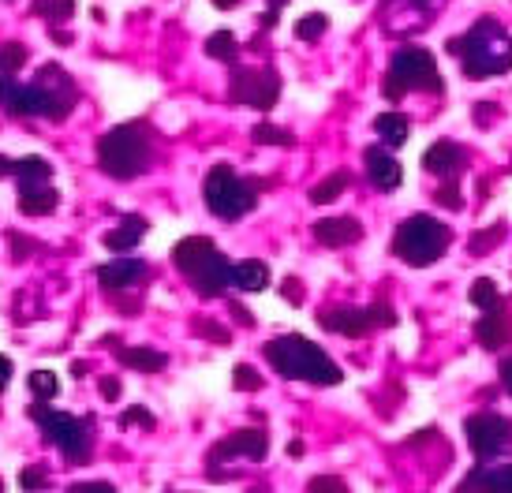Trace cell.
<instances>
[{
    "instance_id": "6da1fadb",
    "label": "cell",
    "mask_w": 512,
    "mask_h": 493,
    "mask_svg": "<svg viewBox=\"0 0 512 493\" xmlns=\"http://www.w3.org/2000/svg\"><path fill=\"white\" fill-rule=\"evenodd\" d=\"M79 101V86L60 64H45L34 83H15L12 75H0V109L12 116H45L64 120Z\"/></svg>"
},
{
    "instance_id": "7a4b0ae2",
    "label": "cell",
    "mask_w": 512,
    "mask_h": 493,
    "mask_svg": "<svg viewBox=\"0 0 512 493\" xmlns=\"http://www.w3.org/2000/svg\"><path fill=\"white\" fill-rule=\"evenodd\" d=\"M449 53L460 57L468 79H494V75L512 71V34L498 19L486 15L479 23H471L468 34L449 42Z\"/></svg>"
},
{
    "instance_id": "3957f363",
    "label": "cell",
    "mask_w": 512,
    "mask_h": 493,
    "mask_svg": "<svg viewBox=\"0 0 512 493\" xmlns=\"http://www.w3.org/2000/svg\"><path fill=\"white\" fill-rule=\"evenodd\" d=\"M262 355L281 378L288 381H311V385H341V367L329 359V352H322L314 340L307 337H273L270 344H262Z\"/></svg>"
},
{
    "instance_id": "277c9868",
    "label": "cell",
    "mask_w": 512,
    "mask_h": 493,
    "mask_svg": "<svg viewBox=\"0 0 512 493\" xmlns=\"http://www.w3.org/2000/svg\"><path fill=\"white\" fill-rule=\"evenodd\" d=\"M172 266L184 273V281L191 284V292L202 299H217L225 296L228 288V273H232V262L217 251L214 240L206 236H187L172 247Z\"/></svg>"
},
{
    "instance_id": "5b68a950",
    "label": "cell",
    "mask_w": 512,
    "mask_h": 493,
    "mask_svg": "<svg viewBox=\"0 0 512 493\" xmlns=\"http://www.w3.org/2000/svg\"><path fill=\"white\" fill-rule=\"evenodd\" d=\"M154 161V142L143 124H124L105 131L98 139V165L113 180H135Z\"/></svg>"
},
{
    "instance_id": "8992f818",
    "label": "cell",
    "mask_w": 512,
    "mask_h": 493,
    "mask_svg": "<svg viewBox=\"0 0 512 493\" xmlns=\"http://www.w3.org/2000/svg\"><path fill=\"white\" fill-rule=\"evenodd\" d=\"M453 243V228L441 225L438 217H427V213H415L404 225L397 228L393 236V254H397L404 266H434L441 254L449 251Z\"/></svg>"
},
{
    "instance_id": "52a82bcc",
    "label": "cell",
    "mask_w": 512,
    "mask_h": 493,
    "mask_svg": "<svg viewBox=\"0 0 512 493\" xmlns=\"http://www.w3.org/2000/svg\"><path fill=\"white\" fill-rule=\"evenodd\" d=\"M27 415L42 426V434L60 445L68 456V464H86L90 460V445H94V415H72V411H57L49 404H30Z\"/></svg>"
},
{
    "instance_id": "ba28073f",
    "label": "cell",
    "mask_w": 512,
    "mask_h": 493,
    "mask_svg": "<svg viewBox=\"0 0 512 493\" xmlns=\"http://www.w3.org/2000/svg\"><path fill=\"white\" fill-rule=\"evenodd\" d=\"M202 202L221 221H240L258 206V187L243 180L232 165H214L202 180Z\"/></svg>"
},
{
    "instance_id": "9c48e42d",
    "label": "cell",
    "mask_w": 512,
    "mask_h": 493,
    "mask_svg": "<svg viewBox=\"0 0 512 493\" xmlns=\"http://www.w3.org/2000/svg\"><path fill=\"white\" fill-rule=\"evenodd\" d=\"M408 90H430V94H441L438 64H434V57H430L423 45H404V49H397L393 60H389V75L382 79L385 101H400Z\"/></svg>"
},
{
    "instance_id": "30bf717a",
    "label": "cell",
    "mask_w": 512,
    "mask_h": 493,
    "mask_svg": "<svg viewBox=\"0 0 512 493\" xmlns=\"http://www.w3.org/2000/svg\"><path fill=\"white\" fill-rule=\"evenodd\" d=\"M12 176L19 180V210L27 217H45L57 210L60 191L53 187V165L45 157H19Z\"/></svg>"
},
{
    "instance_id": "8fae6325",
    "label": "cell",
    "mask_w": 512,
    "mask_h": 493,
    "mask_svg": "<svg viewBox=\"0 0 512 493\" xmlns=\"http://www.w3.org/2000/svg\"><path fill=\"white\" fill-rule=\"evenodd\" d=\"M464 437L479 464H490L512 452V419L498 411H475L464 419Z\"/></svg>"
},
{
    "instance_id": "7c38bea8",
    "label": "cell",
    "mask_w": 512,
    "mask_h": 493,
    "mask_svg": "<svg viewBox=\"0 0 512 493\" xmlns=\"http://www.w3.org/2000/svg\"><path fill=\"white\" fill-rule=\"evenodd\" d=\"M397 322V314L389 303H370V307H329L318 310V325L329 333H341V337H367L374 329Z\"/></svg>"
},
{
    "instance_id": "4fadbf2b",
    "label": "cell",
    "mask_w": 512,
    "mask_h": 493,
    "mask_svg": "<svg viewBox=\"0 0 512 493\" xmlns=\"http://www.w3.org/2000/svg\"><path fill=\"white\" fill-rule=\"evenodd\" d=\"M228 98L251 105V109H273L281 98V75L273 68H232Z\"/></svg>"
},
{
    "instance_id": "5bb4252c",
    "label": "cell",
    "mask_w": 512,
    "mask_h": 493,
    "mask_svg": "<svg viewBox=\"0 0 512 493\" xmlns=\"http://www.w3.org/2000/svg\"><path fill=\"white\" fill-rule=\"evenodd\" d=\"M266 452H270V434L258 430V426H247V430H236V434L221 437L217 445H210V452H206V471L214 475L221 464H236V460L262 464Z\"/></svg>"
},
{
    "instance_id": "9a60e30c",
    "label": "cell",
    "mask_w": 512,
    "mask_h": 493,
    "mask_svg": "<svg viewBox=\"0 0 512 493\" xmlns=\"http://www.w3.org/2000/svg\"><path fill=\"white\" fill-rule=\"evenodd\" d=\"M423 169L430 176H441V180H456L460 172L468 169V150L453 139H438L427 146V154H423Z\"/></svg>"
},
{
    "instance_id": "2e32d148",
    "label": "cell",
    "mask_w": 512,
    "mask_h": 493,
    "mask_svg": "<svg viewBox=\"0 0 512 493\" xmlns=\"http://www.w3.org/2000/svg\"><path fill=\"white\" fill-rule=\"evenodd\" d=\"M363 165H367L370 184L378 187L382 195H393L400 187V180H404L400 161L393 157V150H385V146H367V150H363Z\"/></svg>"
},
{
    "instance_id": "e0dca14e",
    "label": "cell",
    "mask_w": 512,
    "mask_h": 493,
    "mask_svg": "<svg viewBox=\"0 0 512 493\" xmlns=\"http://www.w3.org/2000/svg\"><path fill=\"white\" fill-rule=\"evenodd\" d=\"M150 277V266L139 262V258H116V262H105L98 266V284L105 292H124V288H135Z\"/></svg>"
},
{
    "instance_id": "ac0fdd59",
    "label": "cell",
    "mask_w": 512,
    "mask_h": 493,
    "mask_svg": "<svg viewBox=\"0 0 512 493\" xmlns=\"http://www.w3.org/2000/svg\"><path fill=\"white\" fill-rule=\"evenodd\" d=\"M314 240L322 243V247H352V243L363 240V225H359L352 213H341V217H322V221H314Z\"/></svg>"
},
{
    "instance_id": "d6986e66",
    "label": "cell",
    "mask_w": 512,
    "mask_h": 493,
    "mask_svg": "<svg viewBox=\"0 0 512 493\" xmlns=\"http://www.w3.org/2000/svg\"><path fill=\"white\" fill-rule=\"evenodd\" d=\"M475 340L483 344L486 352H501L505 344H512V314L501 299V307L486 310L483 318L475 322Z\"/></svg>"
},
{
    "instance_id": "ffe728a7",
    "label": "cell",
    "mask_w": 512,
    "mask_h": 493,
    "mask_svg": "<svg viewBox=\"0 0 512 493\" xmlns=\"http://www.w3.org/2000/svg\"><path fill=\"white\" fill-rule=\"evenodd\" d=\"M453 493H512V464H501V467L475 464L460 479V486Z\"/></svg>"
},
{
    "instance_id": "44dd1931",
    "label": "cell",
    "mask_w": 512,
    "mask_h": 493,
    "mask_svg": "<svg viewBox=\"0 0 512 493\" xmlns=\"http://www.w3.org/2000/svg\"><path fill=\"white\" fill-rule=\"evenodd\" d=\"M270 266L266 262H258V258H243V262H236L232 266V273H228V284L232 288H240V292H266L270 288Z\"/></svg>"
},
{
    "instance_id": "7402d4cb",
    "label": "cell",
    "mask_w": 512,
    "mask_h": 493,
    "mask_svg": "<svg viewBox=\"0 0 512 493\" xmlns=\"http://www.w3.org/2000/svg\"><path fill=\"white\" fill-rule=\"evenodd\" d=\"M146 217H139V213H128L124 221H120V228H113V232H105V247L113 254H128L139 247V240L146 236Z\"/></svg>"
},
{
    "instance_id": "603a6c76",
    "label": "cell",
    "mask_w": 512,
    "mask_h": 493,
    "mask_svg": "<svg viewBox=\"0 0 512 493\" xmlns=\"http://www.w3.org/2000/svg\"><path fill=\"white\" fill-rule=\"evenodd\" d=\"M116 363L139 370V374H161L169 367V355L157 348H116Z\"/></svg>"
},
{
    "instance_id": "cb8c5ba5",
    "label": "cell",
    "mask_w": 512,
    "mask_h": 493,
    "mask_svg": "<svg viewBox=\"0 0 512 493\" xmlns=\"http://www.w3.org/2000/svg\"><path fill=\"white\" fill-rule=\"evenodd\" d=\"M374 131H378V139H382L385 150H397L408 142V116L400 113H382L374 120Z\"/></svg>"
},
{
    "instance_id": "d4e9b609",
    "label": "cell",
    "mask_w": 512,
    "mask_h": 493,
    "mask_svg": "<svg viewBox=\"0 0 512 493\" xmlns=\"http://www.w3.org/2000/svg\"><path fill=\"white\" fill-rule=\"evenodd\" d=\"M348 184H352V172H329L326 180H318V184L311 187V202L314 206H329V202H337V198L348 191Z\"/></svg>"
},
{
    "instance_id": "484cf974",
    "label": "cell",
    "mask_w": 512,
    "mask_h": 493,
    "mask_svg": "<svg viewBox=\"0 0 512 493\" xmlns=\"http://www.w3.org/2000/svg\"><path fill=\"white\" fill-rule=\"evenodd\" d=\"M27 389H30V396H34L38 404H49V400L60 393V378L53 374V370H30Z\"/></svg>"
},
{
    "instance_id": "4316f807",
    "label": "cell",
    "mask_w": 512,
    "mask_h": 493,
    "mask_svg": "<svg viewBox=\"0 0 512 493\" xmlns=\"http://www.w3.org/2000/svg\"><path fill=\"white\" fill-rule=\"evenodd\" d=\"M468 299H471V307L475 310H494V307H501V296H498V284L490 281V277H479V281L471 284L468 288Z\"/></svg>"
},
{
    "instance_id": "83f0119b",
    "label": "cell",
    "mask_w": 512,
    "mask_h": 493,
    "mask_svg": "<svg viewBox=\"0 0 512 493\" xmlns=\"http://www.w3.org/2000/svg\"><path fill=\"white\" fill-rule=\"evenodd\" d=\"M34 15H42L49 23H68L75 15V0H34Z\"/></svg>"
},
{
    "instance_id": "f1b7e54d",
    "label": "cell",
    "mask_w": 512,
    "mask_h": 493,
    "mask_svg": "<svg viewBox=\"0 0 512 493\" xmlns=\"http://www.w3.org/2000/svg\"><path fill=\"white\" fill-rule=\"evenodd\" d=\"M505 232H509L505 225H494V228H483V232H475V236L468 240V251L475 254V258H479V254H490L501 240H505Z\"/></svg>"
},
{
    "instance_id": "f546056e",
    "label": "cell",
    "mask_w": 512,
    "mask_h": 493,
    "mask_svg": "<svg viewBox=\"0 0 512 493\" xmlns=\"http://www.w3.org/2000/svg\"><path fill=\"white\" fill-rule=\"evenodd\" d=\"M19 68H27V45L23 42L0 45V75H15Z\"/></svg>"
},
{
    "instance_id": "4dcf8cb0",
    "label": "cell",
    "mask_w": 512,
    "mask_h": 493,
    "mask_svg": "<svg viewBox=\"0 0 512 493\" xmlns=\"http://www.w3.org/2000/svg\"><path fill=\"white\" fill-rule=\"evenodd\" d=\"M251 139L258 142V146H292V131H285V127L277 124H255V131H251Z\"/></svg>"
},
{
    "instance_id": "1f68e13d",
    "label": "cell",
    "mask_w": 512,
    "mask_h": 493,
    "mask_svg": "<svg viewBox=\"0 0 512 493\" xmlns=\"http://www.w3.org/2000/svg\"><path fill=\"white\" fill-rule=\"evenodd\" d=\"M329 27V19L322 12H311V15H303L296 23V38H303V42H318L322 34H326Z\"/></svg>"
},
{
    "instance_id": "d6a6232c",
    "label": "cell",
    "mask_w": 512,
    "mask_h": 493,
    "mask_svg": "<svg viewBox=\"0 0 512 493\" xmlns=\"http://www.w3.org/2000/svg\"><path fill=\"white\" fill-rule=\"evenodd\" d=\"M206 53L214 60H236V38L228 30H217V34H210V42H206Z\"/></svg>"
},
{
    "instance_id": "836d02e7",
    "label": "cell",
    "mask_w": 512,
    "mask_h": 493,
    "mask_svg": "<svg viewBox=\"0 0 512 493\" xmlns=\"http://www.w3.org/2000/svg\"><path fill=\"white\" fill-rule=\"evenodd\" d=\"M232 385H236V389H243V393H258L266 381H262V374H258L251 363H240V367L232 370Z\"/></svg>"
},
{
    "instance_id": "e575fe53",
    "label": "cell",
    "mask_w": 512,
    "mask_h": 493,
    "mask_svg": "<svg viewBox=\"0 0 512 493\" xmlns=\"http://www.w3.org/2000/svg\"><path fill=\"white\" fill-rule=\"evenodd\" d=\"M307 493H352V490H348V482L341 475H314L307 482Z\"/></svg>"
},
{
    "instance_id": "d590c367",
    "label": "cell",
    "mask_w": 512,
    "mask_h": 493,
    "mask_svg": "<svg viewBox=\"0 0 512 493\" xmlns=\"http://www.w3.org/2000/svg\"><path fill=\"white\" fill-rule=\"evenodd\" d=\"M195 333H202V340H214V344H221L225 348L228 340H232V333H228L225 325H217V322H206V318H195V325H191Z\"/></svg>"
},
{
    "instance_id": "8d00e7d4",
    "label": "cell",
    "mask_w": 512,
    "mask_h": 493,
    "mask_svg": "<svg viewBox=\"0 0 512 493\" xmlns=\"http://www.w3.org/2000/svg\"><path fill=\"white\" fill-rule=\"evenodd\" d=\"M19 486H23V490H49V475H45V467H23V471H19Z\"/></svg>"
},
{
    "instance_id": "74e56055",
    "label": "cell",
    "mask_w": 512,
    "mask_h": 493,
    "mask_svg": "<svg viewBox=\"0 0 512 493\" xmlns=\"http://www.w3.org/2000/svg\"><path fill=\"white\" fill-rule=\"evenodd\" d=\"M434 202H438V206H449V210H460V206H464V198H460V191H456L453 180L434 191Z\"/></svg>"
},
{
    "instance_id": "f35d334b",
    "label": "cell",
    "mask_w": 512,
    "mask_h": 493,
    "mask_svg": "<svg viewBox=\"0 0 512 493\" xmlns=\"http://www.w3.org/2000/svg\"><path fill=\"white\" fill-rule=\"evenodd\" d=\"M135 423L150 430V426H157V419H154V415H150L146 408H128L124 415H120V426H135Z\"/></svg>"
},
{
    "instance_id": "ab89813d",
    "label": "cell",
    "mask_w": 512,
    "mask_h": 493,
    "mask_svg": "<svg viewBox=\"0 0 512 493\" xmlns=\"http://www.w3.org/2000/svg\"><path fill=\"white\" fill-rule=\"evenodd\" d=\"M98 393L116 404V400H120V393H124V385H120V378H116V374H105V378H98Z\"/></svg>"
},
{
    "instance_id": "60d3db41",
    "label": "cell",
    "mask_w": 512,
    "mask_h": 493,
    "mask_svg": "<svg viewBox=\"0 0 512 493\" xmlns=\"http://www.w3.org/2000/svg\"><path fill=\"white\" fill-rule=\"evenodd\" d=\"M68 493H116V486H113V482H105V479H98V482H72V486H68Z\"/></svg>"
},
{
    "instance_id": "b9f144b4",
    "label": "cell",
    "mask_w": 512,
    "mask_h": 493,
    "mask_svg": "<svg viewBox=\"0 0 512 493\" xmlns=\"http://www.w3.org/2000/svg\"><path fill=\"white\" fill-rule=\"evenodd\" d=\"M498 385L512 396V355H505V359L498 363Z\"/></svg>"
},
{
    "instance_id": "7bdbcfd3",
    "label": "cell",
    "mask_w": 512,
    "mask_h": 493,
    "mask_svg": "<svg viewBox=\"0 0 512 493\" xmlns=\"http://www.w3.org/2000/svg\"><path fill=\"white\" fill-rule=\"evenodd\" d=\"M12 381V359L8 355H0V393H4V385Z\"/></svg>"
},
{
    "instance_id": "ee69618b",
    "label": "cell",
    "mask_w": 512,
    "mask_h": 493,
    "mask_svg": "<svg viewBox=\"0 0 512 493\" xmlns=\"http://www.w3.org/2000/svg\"><path fill=\"white\" fill-rule=\"evenodd\" d=\"M494 113H498L494 105H475V120H479V127L490 124V116H494Z\"/></svg>"
},
{
    "instance_id": "f6af8a7d",
    "label": "cell",
    "mask_w": 512,
    "mask_h": 493,
    "mask_svg": "<svg viewBox=\"0 0 512 493\" xmlns=\"http://www.w3.org/2000/svg\"><path fill=\"white\" fill-rule=\"evenodd\" d=\"M12 243H15V251H12L15 262H19V258H27V247H34V243H27L23 236H15V232H12Z\"/></svg>"
},
{
    "instance_id": "bcb514c9",
    "label": "cell",
    "mask_w": 512,
    "mask_h": 493,
    "mask_svg": "<svg viewBox=\"0 0 512 493\" xmlns=\"http://www.w3.org/2000/svg\"><path fill=\"white\" fill-rule=\"evenodd\" d=\"M281 292H285V299H303V284H296V281H285V288H281Z\"/></svg>"
},
{
    "instance_id": "7dc6e473",
    "label": "cell",
    "mask_w": 512,
    "mask_h": 493,
    "mask_svg": "<svg viewBox=\"0 0 512 493\" xmlns=\"http://www.w3.org/2000/svg\"><path fill=\"white\" fill-rule=\"evenodd\" d=\"M232 318H236L240 325H255V318H251V314H247L243 307H232Z\"/></svg>"
},
{
    "instance_id": "c3c4849f",
    "label": "cell",
    "mask_w": 512,
    "mask_h": 493,
    "mask_svg": "<svg viewBox=\"0 0 512 493\" xmlns=\"http://www.w3.org/2000/svg\"><path fill=\"white\" fill-rule=\"evenodd\" d=\"M12 172H15V161L0 154V180H4V176H12Z\"/></svg>"
},
{
    "instance_id": "681fc988",
    "label": "cell",
    "mask_w": 512,
    "mask_h": 493,
    "mask_svg": "<svg viewBox=\"0 0 512 493\" xmlns=\"http://www.w3.org/2000/svg\"><path fill=\"white\" fill-rule=\"evenodd\" d=\"M303 452H307V445H303V441H288V456H292V460H299Z\"/></svg>"
},
{
    "instance_id": "f907efd6",
    "label": "cell",
    "mask_w": 512,
    "mask_h": 493,
    "mask_svg": "<svg viewBox=\"0 0 512 493\" xmlns=\"http://www.w3.org/2000/svg\"><path fill=\"white\" fill-rule=\"evenodd\" d=\"M430 0H412V8H427Z\"/></svg>"
},
{
    "instance_id": "816d5d0a",
    "label": "cell",
    "mask_w": 512,
    "mask_h": 493,
    "mask_svg": "<svg viewBox=\"0 0 512 493\" xmlns=\"http://www.w3.org/2000/svg\"><path fill=\"white\" fill-rule=\"evenodd\" d=\"M214 4H221V8H228V4H232V0H214Z\"/></svg>"
},
{
    "instance_id": "f5cc1de1",
    "label": "cell",
    "mask_w": 512,
    "mask_h": 493,
    "mask_svg": "<svg viewBox=\"0 0 512 493\" xmlns=\"http://www.w3.org/2000/svg\"><path fill=\"white\" fill-rule=\"evenodd\" d=\"M0 490H4V482H0Z\"/></svg>"
}]
</instances>
